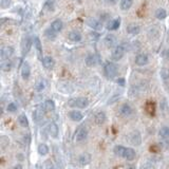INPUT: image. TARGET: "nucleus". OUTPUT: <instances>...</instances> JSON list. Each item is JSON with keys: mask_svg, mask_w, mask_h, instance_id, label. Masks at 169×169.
I'll return each instance as SVG.
<instances>
[{"mask_svg": "<svg viewBox=\"0 0 169 169\" xmlns=\"http://www.w3.org/2000/svg\"><path fill=\"white\" fill-rule=\"evenodd\" d=\"M104 42H105V45H106V47H108V48H112V47H114L115 43H116L115 36L112 35V34L107 35L106 37H105Z\"/></svg>", "mask_w": 169, "mask_h": 169, "instance_id": "obj_19", "label": "nucleus"}, {"mask_svg": "<svg viewBox=\"0 0 169 169\" xmlns=\"http://www.w3.org/2000/svg\"><path fill=\"white\" fill-rule=\"evenodd\" d=\"M156 17L162 20V19H165L167 17V13H166V11L164 9H157L156 11Z\"/></svg>", "mask_w": 169, "mask_h": 169, "instance_id": "obj_33", "label": "nucleus"}, {"mask_svg": "<svg viewBox=\"0 0 169 169\" xmlns=\"http://www.w3.org/2000/svg\"><path fill=\"white\" fill-rule=\"evenodd\" d=\"M165 56H166V58H168L169 59V49L165 51Z\"/></svg>", "mask_w": 169, "mask_h": 169, "instance_id": "obj_45", "label": "nucleus"}, {"mask_svg": "<svg viewBox=\"0 0 169 169\" xmlns=\"http://www.w3.org/2000/svg\"><path fill=\"white\" fill-rule=\"evenodd\" d=\"M148 62H149V57L147 54L141 53L137 55V57H135V63H137V66H140V67H144V66H146Z\"/></svg>", "mask_w": 169, "mask_h": 169, "instance_id": "obj_9", "label": "nucleus"}, {"mask_svg": "<svg viewBox=\"0 0 169 169\" xmlns=\"http://www.w3.org/2000/svg\"><path fill=\"white\" fill-rule=\"evenodd\" d=\"M120 113L123 116H125V117H128V116L132 115L133 109H132L129 104H124V105H122V107L120 109Z\"/></svg>", "mask_w": 169, "mask_h": 169, "instance_id": "obj_11", "label": "nucleus"}, {"mask_svg": "<svg viewBox=\"0 0 169 169\" xmlns=\"http://www.w3.org/2000/svg\"><path fill=\"white\" fill-rule=\"evenodd\" d=\"M133 4V0H122L121 1V9L123 11L129 10Z\"/></svg>", "mask_w": 169, "mask_h": 169, "instance_id": "obj_28", "label": "nucleus"}, {"mask_svg": "<svg viewBox=\"0 0 169 169\" xmlns=\"http://www.w3.org/2000/svg\"><path fill=\"white\" fill-rule=\"evenodd\" d=\"M49 151H50V149L47 144H43V143L39 144V146H38V153H39L40 156H42V157L47 156V154L49 153Z\"/></svg>", "mask_w": 169, "mask_h": 169, "instance_id": "obj_26", "label": "nucleus"}, {"mask_svg": "<svg viewBox=\"0 0 169 169\" xmlns=\"http://www.w3.org/2000/svg\"><path fill=\"white\" fill-rule=\"evenodd\" d=\"M13 169H22V166H21L20 164H16V165L13 167Z\"/></svg>", "mask_w": 169, "mask_h": 169, "instance_id": "obj_44", "label": "nucleus"}, {"mask_svg": "<svg viewBox=\"0 0 169 169\" xmlns=\"http://www.w3.org/2000/svg\"><path fill=\"white\" fill-rule=\"evenodd\" d=\"M159 135L164 140H168L169 138V127H162L159 131Z\"/></svg>", "mask_w": 169, "mask_h": 169, "instance_id": "obj_30", "label": "nucleus"}, {"mask_svg": "<svg viewBox=\"0 0 169 169\" xmlns=\"http://www.w3.org/2000/svg\"><path fill=\"white\" fill-rule=\"evenodd\" d=\"M14 54V49L12 47H3V48L1 49V59L2 62H4V60H9L11 57H12V55Z\"/></svg>", "mask_w": 169, "mask_h": 169, "instance_id": "obj_7", "label": "nucleus"}, {"mask_svg": "<svg viewBox=\"0 0 169 169\" xmlns=\"http://www.w3.org/2000/svg\"><path fill=\"white\" fill-rule=\"evenodd\" d=\"M7 145H9V138L7 137H1V146L2 148H5Z\"/></svg>", "mask_w": 169, "mask_h": 169, "instance_id": "obj_40", "label": "nucleus"}, {"mask_svg": "<svg viewBox=\"0 0 169 169\" xmlns=\"http://www.w3.org/2000/svg\"><path fill=\"white\" fill-rule=\"evenodd\" d=\"M140 27L137 26V24H129L128 27H127V32L129 33L130 35H137L138 33H140Z\"/></svg>", "mask_w": 169, "mask_h": 169, "instance_id": "obj_24", "label": "nucleus"}, {"mask_svg": "<svg viewBox=\"0 0 169 169\" xmlns=\"http://www.w3.org/2000/svg\"><path fill=\"white\" fill-rule=\"evenodd\" d=\"M135 156H137V153H135L134 149L130 148V147H127V148L125 149L124 159H126L127 161H133L135 159Z\"/></svg>", "mask_w": 169, "mask_h": 169, "instance_id": "obj_18", "label": "nucleus"}, {"mask_svg": "<svg viewBox=\"0 0 169 169\" xmlns=\"http://www.w3.org/2000/svg\"><path fill=\"white\" fill-rule=\"evenodd\" d=\"M91 160H92V157H91V154L89 152H84V153H82L78 157V163L82 166H86L88 164H90Z\"/></svg>", "mask_w": 169, "mask_h": 169, "instance_id": "obj_10", "label": "nucleus"}, {"mask_svg": "<svg viewBox=\"0 0 169 169\" xmlns=\"http://www.w3.org/2000/svg\"><path fill=\"white\" fill-rule=\"evenodd\" d=\"M129 169H133V168H129Z\"/></svg>", "mask_w": 169, "mask_h": 169, "instance_id": "obj_47", "label": "nucleus"}, {"mask_svg": "<svg viewBox=\"0 0 169 169\" xmlns=\"http://www.w3.org/2000/svg\"><path fill=\"white\" fill-rule=\"evenodd\" d=\"M62 27H63V23H62V21L60 20V19H55V20L53 21V22L51 23V29L53 30L54 32H60L62 31Z\"/></svg>", "mask_w": 169, "mask_h": 169, "instance_id": "obj_22", "label": "nucleus"}, {"mask_svg": "<svg viewBox=\"0 0 169 169\" xmlns=\"http://www.w3.org/2000/svg\"><path fill=\"white\" fill-rule=\"evenodd\" d=\"M34 45H35L36 50H37L38 54H41V53H42V48H41V42H40V40H39V38H38V37H35V39H34Z\"/></svg>", "mask_w": 169, "mask_h": 169, "instance_id": "obj_35", "label": "nucleus"}, {"mask_svg": "<svg viewBox=\"0 0 169 169\" xmlns=\"http://www.w3.org/2000/svg\"><path fill=\"white\" fill-rule=\"evenodd\" d=\"M117 84L121 85L122 87H124L125 84H126V82H125V78H118L117 79Z\"/></svg>", "mask_w": 169, "mask_h": 169, "instance_id": "obj_42", "label": "nucleus"}, {"mask_svg": "<svg viewBox=\"0 0 169 169\" xmlns=\"http://www.w3.org/2000/svg\"><path fill=\"white\" fill-rule=\"evenodd\" d=\"M68 105L70 107L79 108V109H85L89 106V99L87 97H75L70 98L68 101Z\"/></svg>", "mask_w": 169, "mask_h": 169, "instance_id": "obj_1", "label": "nucleus"}, {"mask_svg": "<svg viewBox=\"0 0 169 169\" xmlns=\"http://www.w3.org/2000/svg\"><path fill=\"white\" fill-rule=\"evenodd\" d=\"M141 169H156V167H154L153 163L146 162V163H144V165L141 167Z\"/></svg>", "mask_w": 169, "mask_h": 169, "instance_id": "obj_39", "label": "nucleus"}, {"mask_svg": "<svg viewBox=\"0 0 169 169\" xmlns=\"http://www.w3.org/2000/svg\"><path fill=\"white\" fill-rule=\"evenodd\" d=\"M76 1H82V0H76Z\"/></svg>", "mask_w": 169, "mask_h": 169, "instance_id": "obj_46", "label": "nucleus"}, {"mask_svg": "<svg viewBox=\"0 0 169 169\" xmlns=\"http://www.w3.org/2000/svg\"><path fill=\"white\" fill-rule=\"evenodd\" d=\"M43 117V111L40 108H37L33 111V120L35 121V123H39Z\"/></svg>", "mask_w": 169, "mask_h": 169, "instance_id": "obj_23", "label": "nucleus"}, {"mask_svg": "<svg viewBox=\"0 0 169 169\" xmlns=\"http://www.w3.org/2000/svg\"><path fill=\"white\" fill-rule=\"evenodd\" d=\"M17 109H18V107H17V105H16L15 102H10V104L7 105V110L9 112H16V111H17Z\"/></svg>", "mask_w": 169, "mask_h": 169, "instance_id": "obj_37", "label": "nucleus"}, {"mask_svg": "<svg viewBox=\"0 0 169 169\" xmlns=\"http://www.w3.org/2000/svg\"><path fill=\"white\" fill-rule=\"evenodd\" d=\"M45 35H46V37L50 40H54L55 38H56V32H54L51 27H49V29L46 30Z\"/></svg>", "mask_w": 169, "mask_h": 169, "instance_id": "obj_31", "label": "nucleus"}, {"mask_svg": "<svg viewBox=\"0 0 169 169\" xmlns=\"http://www.w3.org/2000/svg\"><path fill=\"white\" fill-rule=\"evenodd\" d=\"M106 120H107L106 114H105L102 111L97 112L95 115H94V122H95V124H97V125H102L105 122H106Z\"/></svg>", "mask_w": 169, "mask_h": 169, "instance_id": "obj_21", "label": "nucleus"}, {"mask_svg": "<svg viewBox=\"0 0 169 169\" xmlns=\"http://www.w3.org/2000/svg\"><path fill=\"white\" fill-rule=\"evenodd\" d=\"M11 0H1V7L2 9H7V7H10Z\"/></svg>", "mask_w": 169, "mask_h": 169, "instance_id": "obj_41", "label": "nucleus"}, {"mask_svg": "<svg viewBox=\"0 0 169 169\" xmlns=\"http://www.w3.org/2000/svg\"><path fill=\"white\" fill-rule=\"evenodd\" d=\"M45 88H46L45 80L40 79V80H38V82H36V85H35V90L37 91V92H42V91L45 90Z\"/></svg>", "mask_w": 169, "mask_h": 169, "instance_id": "obj_32", "label": "nucleus"}, {"mask_svg": "<svg viewBox=\"0 0 169 169\" xmlns=\"http://www.w3.org/2000/svg\"><path fill=\"white\" fill-rule=\"evenodd\" d=\"M161 77L164 80L169 79V69L162 68V70H161Z\"/></svg>", "mask_w": 169, "mask_h": 169, "instance_id": "obj_36", "label": "nucleus"}, {"mask_svg": "<svg viewBox=\"0 0 169 169\" xmlns=\"http://www.w3.org/2000/svg\"><path fill=\"white\" fill-rule=\"evenodd\" d=\"M18 123L20 126L22 127H29V120H27V115L26 114H20L18 116Z\"/></svg>", "mask_w": 169, "mask_h": 169, "instance_id": "obj_29", "label": "nucleus"}, {"mask_svg": "<svg viewBox=\"0 0 169 169\" xmlns=\"http://www.w3.org/2000/svg\"><path fill=\"white\" fill-rule=\"evenodd\" d=\"M125 147L122 146V145H116L114 148H113V152L116 154L117 157H124V153H125Z\"/></svg>", "mask_w": 169, "mask_h": 169, "instance_id": "obj_27", "label": "nucleus"}, {"mask_svg": "<svg viewBox=\"0 0 169 169\" xmlns=\"http://www.w3.org/2000/svg\"><path fill=\"white\" fill-rule=\"evenodd\" d=\"M121 26V19L117 18V19H113L110 22H108V26H107V29L109 31H115L117 30L118 27Z\"/></svg>", "mask_w": 169, "mask_h": 169, "instance_id": "obj_20", "label": "nucleus"}, {"mask_svg": "<svg viewBox=\"0 0 169 169\" xmlns=\"http://www.w3.org/2000/svg\"><path fill=\"white\" fill-rule=\"evenodd\" d=\"M85 62L88 67H94V66H97L98 63L102 62V57L98 54H90L86 57Z\"/></svg>", "mask_w": 169, "mask_h": 169, "instance_id": "obj_4", "label": "nucleus"}, {"mask_svg": "<svg viewBox=\"0 0 169 169\" xmlns=\"http://www.w3.org/2000/svg\"><path fill=\"white\" fill-rule=\"evenodd\" d=\"M12 69V62L10 60H4L1 62V70L4 72H9Z\"/></svg>", "mask_w": 169, "mask_h": 169, "instance_id": "obj_34", "label": "nucleus"}, {"mask_svg": "<svg viewBox=\"0 0 169 169\" xmlns=\"http://www.w3.org/2000/svg\"><path fill=\"white\" fill-rule=\"evenodd\" d=\"M49 133L53 138H57L58 135H59V129H58V126L54 122H52L49 125Z\"/></svg>", "mask_w": 169, "mask_h": 169, "instance_id": "obj_14", "label": "nucleus"}, {"mask_svg": "<svg viewBox=\"0 0 169 169\" xmlns=\"http://www.w3.org/2000/svg\"><path fill=\"white\" fill-rule=\"evenodd\" d=\"M128 141L131 145L138 146L142 143V135H141V133L137 130H134V131H132L131 133L128 135Z\"/></svg>", "mask_w": 169, "mask_h": 169, "instance_id": "obj_5", "label": "nucleus"}, {"mask_svg": "<svg viewBox=\"0 0 169 169\" xmlns=\"http://www.w3.org/2000/svg\"><path fill=\"white\" fill-rule=\"evenodd\" d=\"M69 40L72 41V42H79L82 40V34L78 31H71L68 35Z\"/></svg>", "mask_w": 169, "mask_h": 169, "instance_id": "obj_15", "label": "nucleus"}, {"mask_svg": "<svg viewBox=\"0 0 169 169\" xmlns=\"http://www.w3.org/2000/svg\"><path fill=\"white\" fill-rule=\"evenodd\" d=\"M43 108H45L46 111L48 112H51V111H54L55 110V102L52 101V99H47L43 104Z\"/></svg>", "mask_w": 169, "mask_h": 169, "instance_id": "obj_25", "label": "nucleus"}, {"mask_svg": "<svg viewBox=\"0 0 169 169\" xmlns=\"http://www.w3.org/2000/svg\"><path fill=\"white\" fill-rule=\"evenodd\" d=\"M32 47V39L30 36H27L22 41V55H27Z\"/></svg>", "mask_w": 169, "mask_h": 169, "instance_id": "obj_12", "label": "nucleus"}, {"mask_svg": "<svg viewBox=\"0 0 169 169\" xmlns=\"http://www.w3.org/2000/svg\"><path fill=\"white\" fill-rule=\"evenodd\" d=\"M104 71H105V75L108 78H114L117 75V67L113 62H107L106 66H105Z\"/></svg>", "mask_w": 169, "mask_h": 169, "instance_id": "obj_2", "label": "nucleus"}, {"mask_svg": "<svg viewBox=\"0 0 169 169\" xmlns=\"http://www.w3.org/2000/svg\"><path fill=\"white\" fill-rule=\"evenodd\" d=\"M125 55V48L123 46H116L114 49L112 50L111 57L113 60H120L123 58Z\"/></svg>", "mask_w": 169, "mask_h": 169, "instance_id": "obj_6", "label": "nucleus"}, {"mask_svg": "<svg viewBox=\"0 0 169 169\" xmlns=\"http://www.w3.org/2000/svg\"><path fill=\"white\" fill-rule=\"evenodd\" d=\"M87 24L95 31H101L102 29V23L96 18H89L87 20Z\"/></svg>", "mask_w": 169, "mask_h": 169, "instance_id": "obj_8", "label": "nucleus"}, {"mask_svg": "<svg viewBox=\"0 0 169 169\" xmlns=\"http://www.w3.org/2000/svg\"><path fill=\"white\" fill-rule=\"evenodd\" d=\"M69 117L74 122H80L84 116H82V113L78 111V110H72V111L69 112Z\"/></svg>", "mask_w": 169, "mask_h": 169, "instance_id": "obj_16", "label": "nucleus"}, {"mask_svg": "<svg viewBox=\"0 0 169 169\" xmlns=\"http://www.w3.org/2000/svg\"><path fill=\"white\" fill-rule=\"evenodd\" d=\"M30 75H31V67L27 62H24L21 67V77L23 79H29Z\"/></svg>", "mask_w": 169, "mask_h": 169, "instance_id": "obj_13", "label": "nucleus"}, {"mask_svg": "<svg viewBox=\"0 0 169 169\" xmlns=\"http://www.w3.org/2000/svg\"><path fill=\"white\" fill-rule=\"evenodd\" d=\"M88 137V130L86 127L82 126V127H78L75 132V134H74V141L75 142H82V141H85L86 138Z\"/></svg>", "mask_w": 169, "mask_h": 169, "instance_id": "obj_3", "label": "nucleus"}, {"mask_svg": "<svg viewBox=\"0 0 169 169\" xmlns=\"http://www.w3.org/2000/svg\"><path fill=\"white\" fill-rule=\"evenodd\" d=\"M42 65L46 69L51 70V69H53V67H54L55 62L51 56H46V57L42 58Z\"/></svg>", "mask_w": 169, "mask_h": 169, "instance_id": "obj_17", "label": "nucleus"}, {"mask_svg": "<svg viewBox=\"0 0 169 169\" xmlns=\"http://www.w3.org/2000/svg\"><path fill=\"white\" fill-rule=\"evenodd\" d=\"M105 2H106L107 4L113 5V4H115L116 2H117V0H105Z\"/></svg>", "mask_w": 169, "mask_h": 169, "instance_id": "obj_43", "label": "nucleus"}, {"mask_svg": "<svg viewBox=\"0 0 169 169\" xmlns=\"http://www.w3.org/2000/svg\"><path fill=\"white\" fill-rule=\"evenodd\" d=\"M45 9L47 11H53L54 10V2H53V0H48V1L46 2V4H45Z\"/></svg>", "mask_w": 169, "mask_h": 169, "instance_id": "obj_38", "label": "nucleus"}]
</instances>
